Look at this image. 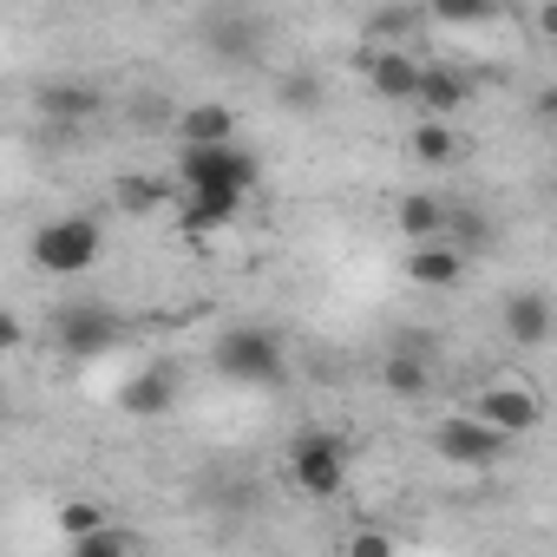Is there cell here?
I'll return each instance as SVG.
<instances>
[{"label": "cell", "instance_id": "1", "mask_svg": "<svg viewBox=\"0 0 557 557\" xmlns=\"http://www.w3.org/2000/svg\"><path fill=\"white\" fill-rule=\"evenodd\" d=\"M34 269L40 275H86L99 256H106V230H99V216H86V210H73V216H53V223H40L34 230Z\"/></svg>", "mask_w": 557, "mask_h": 557}, {"label": "cell", "instance_id": "2", "mask_svg": "<svg viewBox=\"0 0 557 557\" xmlns=\"http://www.w3.org/2000/svg\"><path fill=\"white\" fill-rule=\"evenodd\" d=\"M177 184L184 190H236V197H249L262 184V164L236 138H223V145H184L177 151Z\"/></svg>", "mask_w": 557, "mask_h": 557}, {"label": "cell", "instance_id": "3", "mask_svg": "<svg viewBox=\"0 0 557 557\" xmlns=\"http://www.w3.org/2000/svg\"><path fill=\"white\" fill-rule=\"evenodd\" d=\"M289 485L302 498H342V485H348V440L322 433V426L296 433L289 440Z\"/></svg>", "mask_w": 557, "mask_h": 557}, {"label": "cell", "instance_id": "4", "mask_svg": "<svg viewBox=\"0 0 557 557\" xmlns=\"http://www.w3.org/2000/svg\"><path fill=\"white\" fill-rule=\"evenodd\" d=\"M210 361L236 387H275V381H283V342H275L269 329H230V335H216Z\"/></svg>", "mask_w": 557, "mask_h": 557}, {"label": "cell", "instance_id": "5", "mask_svg": "<svg viewBox=\"0 0 557 557\" xmlns=\"http://www.w3.org/2000/svg\"><path fill=\"white\" fill-rule=\"evenodd\" d=\"M119 342H125V322H119L106 302H66V309L53 315V348L73 355V361H99V355H112Z\"/></svg>", "mask_w": 557, "mask_h": 557}, {"label": "cell", "instance_id": "6", "mask_svg": "<svg viewBox=\"0 0 557 557\" xmlns=\"http://www.w3.org/2000/svg\"><path fill=\"white\" fill-rule=\"evenodd\" d=\"M466 413H479V420H485V426H498L505 440H524V433H537V420H544L537 394H531V387H518V381H492V387H479Z\"/></svg>", "mask_w": 557, "mask_h": 557}, {"label": "cell", "instance_id": "7", "mask_svg": "<svg viewBox=\"0 0 557 557\" xmlns=\"http://www.w3.org/2000/svg\"><path fill=\"white\" fill-rule=\"evenodd\" d=\"M433 446H440L453 466H498V459L511 453V440H505L498 426H485L479 413H453V420H440Z\"/></svg>", "mask_w": 557, "mask_h": 557}, {"label": "cell", "instance_id": "8", "mask_svg": "<svg viewBox=\"0 0 557 557\" xmlns=\"http://www.w3.org/2000/svg\"><path fill=\"white\" fill-rule=\"evenodd\" d=\"M407 283L413 289H459L466 283V249H453L446 236H426L407 249Z\"/></svg>", "mask_w": 557, "mask_h": 557}, {"label": "cell", "instance_id": "9", "mask_svg": "<svg viewBox=\"0 0 557 557\" xmlns=\"http://www.w3.org/2000/svg\"><path fill=\"white\" fill-rule=\"evenodd\" d=\"M171 400H177V368H171V361H151V368H138V374L119 387V407H125L132 420H158V413H171Z\"/></svg>", "mask_w": 557, "mask_h": 557}, {"label": "cell", "instance_id": "10", "mask_svg": "<svg viewBox=\"0 0 557 557\" xmlns=\"http://www.w3.org/2000/svg\"><path fill=\"white\" fill-rule=\"evenodd\" d=\"M184 203H177V223H184V236H216V230H230L236 216H243V203L249 197H236V190H177Z\"/></svg>", "mask_w": 557, "mask_h": 557}, {"label": "cell", "instance_id": "11", "mask_svg": "<svg viewBox=\"0 0 557 557\" xmlns=\"http://www.w3.org/2000/svg\"><path fill=\"white\" fill-rule=\"evenodd\" d=\"M413 86H420V60H413V53H400V47H381V53L368 60V92H374V99H387V106H407V99H413Z\"/></svg>", "mask_w": 557, "mask_h": 557}, {"label": "cell", "instance_id": "12", "mask_svg": "<svg viewBox=\"0 0 557 557\" xmlns=\"http://www.w3.org/2000/svg\"><path fill=\"white\" fill-rule=\"evenodd\" d=\"M413 99H420L433 119H453V112L472 99V79H466V73H453V66H420V86H413Z\"/></svg>", "mask_w": 557, "mask_h": 557}, {"label": "cell", "instance_id": "13", "mask_svg": "<svg viewBox=\"0 0 557 557\" xmlns=\"http://www.w3.org/2000/svg\"><path fill=\"white\" fill-rule=\"evenodd\" d=\"M505 335H511L518 348H544V342H550V296H537V289L511 296V302H505Z\"/></svg>", "mask_w": 557, "mask_h": 557}, {"label": "cell", "instance_id": "14", "mask_svg": "<svg viewBox=\"0 0 557 557\" xmlns=\"http://www.w3.org/2000/svg\"><path fill=\"white\" fill-rule=\"evenodd\" d=\"M40 112H47L53 125H86V119L99 112V92L79 86V79H53V86H40Z\"/></svg>", "mask_w": 557, "mask_h": 557}, {"label": "cell", "instance_id": "15", "mask_svg": "<svg viewBox=\"0 0 557 557\" xmlns=\"http://www.w3.org/2000/svg\"><path fill=\"white\" fill-rule=\"evenodd\" d=\"M177 138L184 145H223V138H236V112L216 106V99L210 106H184L177 112Z\"/></svg>", "mask_w": 557, "mask_h": 557}, {"label": "cell", "instance_id": "16", "mask_svg": "<svg viewBox=\"0 0 557 557\" xmlns=\"http://www.w3.org/2000/svg\"><path fill=\"white\" fill-rule=\"evenodd\" d=\"M394 223H400V236H407V243H426V236H440V230H446V203H440L433 190H407V197L394 203Z\"/></svg>", "mask_w": 557, "mask_h": 557}, {"label": "cell", "instance_id": "17", "mask_svg": "<svg viewBox=\"0 0 557 557\" xmlns=\"http://www.w3.org/2000/svg\"><path fill=\"white\" fill-rule=\"evenodd\" d=\"M381 381H387L400 400H420V394L433 387V361H426V348H394L387 368H381Z\"/></svg>", "mask_w": 557, "mask_h": 557}, {"label": "cell", "instance_id": "18", "mask_svg": "<svg viewBox=\"0 0 557 557\" xmlns=\"http://www.w3.org/2000/svg\"><path fill=\"white\" fill-rule=\"evenodd\" d=\"M413 158L433 164V171H446V164L459 158V132H453V119H426V125L413 132Z\"/></svg>", "mask_w": 557, "mask_h": 557}, {"label": "cell", "instance_id": "19", "mask_svg": "<svg viewBox=\"0 0 557 557\" xmlns=\"http://www.w3.org/2000/svg\"><path fill=\"white\" fill-rule=\"evenodd\" d=\"M498 8H505V0H426V21H440V27H479Z\"/></svg>", "mask_w": 557, "mask_h": 557}, {"label": "cell", "instance_id": "20", "mask_svg": "<svg viewBox=\"0 0 557 557\" xmlns=\"http://www.w3.org/2000/svg\"><path fill=\"white\" fill-rule=\"evenodd\" d=\"M413 21H420L413 8H374V14H368V40H381V47H400V40L413 34Z\"/></svg>", "mask_w": 557, "mask_h": 557}, {"label": "cell", "instance_id": "21", "mask_svg": "<svg viewBox=\"0 0 557 557\" xmlns=\"http://www.w3.org/2000/svg\"><path fill=\"white\" fill-rule=\"evenodd\" d=\"M164 197H171V190H164L158 177H119V203H125V210H138V216H145V210H158Z\"/></svg>", "mask_w": 557, "mask_h": 557}, {"label": "cell", "instance_id": "22", "mask_svg": "<svg viewBox=\"0 0 557 557\" xmlns=\"http://www.w3.org/2000/svg\"><path fill=\"white\" fill-rule=\"evenodd\" d=\"M138 537L132 531H112V524H99V531H86V537H73V550L79 557H119V550H132Z\"/></svg>", "mask_w": 557, "mask_h": 557}, {"label": "cell", "instance_id": "23", "mask_svg": "<svg viewBox=\"0 0 557 557\" xmlns=\"http://www.w3.org/2000/svg\"><path fill=\"white\" fill-rule=\"evenodd\" d=\"M99 524H106V505H92V498L60 505V531H66V537H86V531H99Z\"/></svg>", "mask_w": 557, "mask_h": 557}, {"label": "cell", "instance_id": "24", "mask_svg": "<svg viewBox=\"0 0 557 557\" xmlns=\"http://www.w3.org/2000/svg\"><path fill=\"white\" fill-rule=\"evenodd\" d=\"M283 106H289V112H315V106H322V86H315L309 73H289V79H283Z\"/></svg>", "mask_w": 557, "mask_h": 557}, {"label": "cell", "instance_id": "25", "mask_svg": "<svg viewBox=\"0 0 557 557\" xmlns=\"http://www.w3.org/2000/svg\"><path fill=\"white\" fill-rule=\"evenodd\" d=\"M27 342V329H21V315H8V309H0V355H14Z\"/></svg>", "mask_w": 557, "mask_h": 557}, {"label": "cell", "instance_id": "26", "mask_svg": "<svg viewBox=\"0 0 557 557\" xmlns=\"http://www.w3.org/2000/svg\"><path fill=\"white\" fill-rule=\"evenodd\" d=\"M348 550H394V537H381V531H361V537H348Z\"/></svg>", "mask_w": 557, "mask_h": 557}]
</instances>
